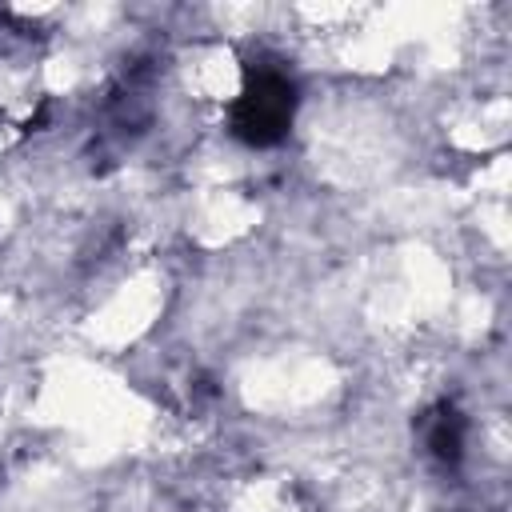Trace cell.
Instances as JSON below:
<instances>
[{"label": "cell", "instance_id": "obj_1", "mask_svg": "<svg viewBox=\"0 0 512 512\" xmlns=\"http://www.w3.org/2000/svg\"><path fill=\"white\" fill-rule=\"evenodd\" d=\"M300 108V88L288 68L272 60H252L244 68V84L228 104V132L248 148H272L288 136Z\"/></svg>", "mask_w": 512, "mask_h": 512}, {"label": "cell", "instance_id": "obj_2", "mask_svg": "<svg viewBox=\"0 0 512 512\" xmlns=\"http://www.w3.org/2000/svg\"><path fill=\"white\" fill-rule=\"evenodd\" d=\"M424 440H428V452L444 464V468H456L464 460V440H468V420L464 412L452 404V400H440L428 420H424Z\"/></svg>", "mask_w": 512, "mask_h": 512}]
</instances>
